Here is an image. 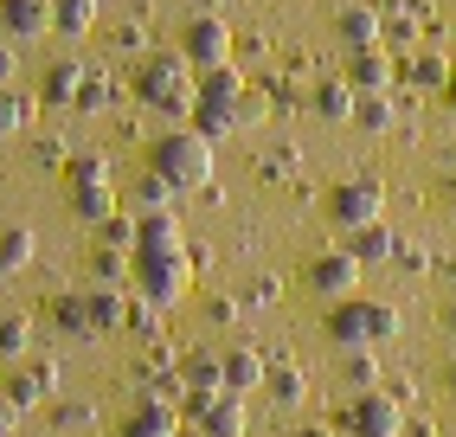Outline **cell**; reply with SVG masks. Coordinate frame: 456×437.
Here are the masks:
<instances>
[{"label":"cell","instance_id":"1","mask_svg":"<svg viewBox=\"0 0 456 437\" xmlns=\"http://www.w3.org/2000/svg\"><path fill=\"white\" fill-rule=\"evenodd\" d=\"M148 174H161L174 194H200V186L212 180V136H200V129L155 136V148H148Z\"/></svg>","mask_w":456,"mask_h":437},{"label":"cell","instance_id":"2","mask_svg":"<svg viewBox=\"0 0 456 437\" xmlns=\"http://www.w3.org/2000/svg\"><path fill=\"white\" fill-rule=\"evenodd\" d=\"M135 97L148 110H161V116H193L200 110V84H193V65L187 58H148V65H135Z\"/></svg>","mask_w":456,"mask_h":437},{"label":"cell","instance_id":"3","mask_svg":"<svg viewBox=\"0 0 456 437\" xmlns=\"http://www.w3.org/2000/svg\"><path fill=\"white\" fill-rule=\"evenodd\" d=\"M399 334V309L392 302H367V296H347V302H334V316H328V341L334 348H379V341Z\"/></svg>","mask_w":456,"mask_h":437},{"label":"cell","instance_id":"4","mask_svg":"<svg viewBox=\"0 0 456 437\" xmlns=\"http://www.w3.org/2000/svg\"><path fill=\"white\" fill-rule=\"evenodd\" d=\"M65 200L77 206V218H90V226L116 218V186H110V161H103V154H71V168H65Z\"/></svg>","mask_w":456,"mask_h":437},{"label":"cell","instance_id":"5","mask_svg":"<svg viewBox=\"0 0 456 437\" xmlns=\"http://www.w3.org/2000/svg\"><path fill=\"white\" fill-rule=\"evenodd\" d=\"M379 218H386V186L373 174H354L341 186H328V226L341 238L360 232V226H379Z\"/></svg>","mask_w":456,"mask_h":437},{"label":"cell","instance_id":"6","mask_svg":"<svg viewBox=\"0 0 456 437\" xmlns=\"http://www.w3.org/2000/svg\"><path fill=\"white\" fill-rule=\"evenodd\" d=\"M135 290L142 302L174 309L187 296V251H135Z\"/></svg>","mask_w":456,"mask_h":437},{"label":"cell","instance_id":"7","mask_svg":"<svg viewBox=\"0 0 456 437\" xmlns=\"http://www.w3.org/2000/svg\"><path fill=\"white\" fill-rule=\"evenodd\" d=\"M180 58H187L193 71L232 65V26H225L219 13H193L187 26H180Z\"/></svg>","mask_w":456,"mask_h":437},{"label":"cell","instance_id":"8","mask_svg":"<svg viewBox=\"0 0 456 437\" xmlns=\"http://www.w3.org/2000/svg\"><path fill=\"white\" fill-rule=\"evenodd\" d=\"M309 290L328 296V302H347V296L360 290V258H354V251H322V258L309 264Z\"/></svg>","mask_w":456,"mask_h":437},{"label":"cell","instance_id":"9","mask_svg":"<svg viewBox=\"0 0 456 437\" xmlns=\"http://www.w3.org/2000/svg\"><path fill=\"white\" fill-rule=\"evenodd\" d=\"M354 437H399V399H386V392H360L354 399V412H347Z\"/></svg>","mask_w":456,"mask_h":437},{"label":"cell","instance_id":"10","mask_svg":"<svg viewBox=\"0 0 456 437\" xmlns=\"http://www.w3.org/2000/svg\"><path fill=\"white\" fill-rule=\"evenodd\" d=\"M360 97H386L392 90V58L379 52V45H367V52H347V71H341Z\"/></svg>","mask_w":456,"mask_h":437},{"label":"cell","instance_id":"11","mask_svg":"<svg viewBox=\"0 0 456 437\" xmlns=\"http://www.w3.org/2000/svg\"><path fill=\"white\" fill-rule=\"evenodd\" d=\"M0 33H7V39L52 33V0H0Z\"/></svg>","mask_w":456,"mask_h":437},{"label":"cell","instance_id":"12","mask_svg":"<svg viewBox=\"0 0 456 437\" xmlns=\"http://www.w3.org/2000/svg\"><path fill=\"white\" fill-rule=\"evenodd\" d=\"M347 251L360 258V270H373V264H392V258L405 251V244H399V232H392L386 218H379V226H360V232H347Z\"/></svg>","mask_w":456,"mask_h":437},{"label":"cell","instance_id":"13","mask_svg":"<svg viewBox=\"0 0 456 437\" xmlns=\"http://www.w3.org/2000/svg\"><path fill=\"white\" fill-rule=\"evenodd\" d=\"M200 437H245V405H238V392L200 399Z\"/></svg>","mask_w":456,"mask_h":437},{"label":"cell","instance_id":"14","mask_svg":"<svg viewBox=\"0 0 456 437\" xmlns=\"http://www.w3.org/2000/svg\"><path fill=\"white\" fill-rule=\"evenodd\" d=\"M84 84H90V65L65 58V65H52V71H45V103H58V110L84 103Z\"/></svg>","mask_w":456,"mask_h":437},{"label":"cell","instance_id":"15","mask_svg":"<svg viewBox=\"0 0 456 437\" xmlns=\"http://www.w3.org/2000/svg\"><path fill=\"white\" fill-rule=\"evenodd\" d=\"M354 110H360V90H354L347 78H322V84H315V116H328V122H354Z\"/></svg>","mask_w":456,"mask_h":437},{"label":"cell","instance_id":"16","mask_svg":"<svg viewBox=\"0 0 456 437\" xmlns=\"http://www.w3.org/2000/svg\"><path fill=\"white\" fill-rule=\"evenodd\" d=\"M264 380H270V367H264L251 348H232V354H225V392H257Z\"/></svg>","mask_w":456,"mask_h":437},{"label":"cell","instance_id":"17","mask_svg":"<svg viewBox=\"0 0 456 437\" xmlns=\"http://www.w3.org/2000/svg\"><path fill=\"white\" fill-rule=\"evenodd\" d=\"M7 392L13 405H39V399H52V367H20V373H7Z\"/></svg>","mask_w":456,"mask_h":437},{"label":"cell","instance_id":"18","mask_svg":"<svg viewBox=\"0 0 456 437\" xmlns=\"http://www.w3.org/2000/svg\"><path fill=\"white\" fill-rule=\"evenodd\" d=\"M52 26L65 39H84L90 26H97V0H52Z\"/></svg>","mask_w":456,"mask_h":437},{"label":"cell","instance_id":"19","mask_svg":"<svg viewBox=\"0 0 456 437\" xmlns=\"http://www.w3.org/2000/svg\"><path fill=\"white\" fill-rule=\"evenodd\" d=\"M334 26H341L347 52H367V45H379V13H373V7H347Z\"/></svg>","mask_w":456,"mask_h":437},{"label":"cell","instance_id":"20","mask_svg":"<svg viewBox=\"0 0 456 437\" xmlns=\"http://www.w3.org/2000/svg\"><path fill=\"white\" fill-rule=\"evenodd\" d=\"M129 206H135V218H148V212H174V186H167L161 174H142L135 194H129Z\"/></svg>","mask_w":456,"mask_h":437},{"label":"cell","instance_id":"21","mask_svg":"<svg viewBox=\"0 0 456 437\" xmlns=\"http://www.w3.org/2000/svg\"><path fill=\"white\" fill-rule=\"evenodd\" d=\"M264 392L277 405H302V399H309V380H302L289 360H277V367H270V380H264Z\"/></svg>","mask_w":456,"mask_h":437},{"label":"cell","instance_id":"22","mask_svg":"<svg viewBox=\"0 0 456 437\" xmlns=\"http://www.w3.org/2000/svg\"><path fill=\"white\" fill-rule=\"evenodd\" d=\"M450 71H456V65H450V58H437V52H418L411 65H405V78H411L418 90H450Z\"/></svg>","mask_w":456,"mask_h":437},{"label":"cell","instance_id":"23","mask_svg":"<svg viewBox=\"0 0 456 437\" xmlns=\"http://www.w3.org/2000/svg\"><path fill=\"white\" fill-rule=\"evenodd\" d=\"M142 251H180V218L174 212H148L142 218Z\"/></svg>","mask_w":456,"mask_h":437},{"label":"cell","instance_id":"24","mask_svg":"<svg viewBox=\"0 0 456 437\" xmlns=\"http://www.w3.org/2000/svg\"><path fill=\"white\" fill-rule=\"evenodd\" d=\"M33 251H39V238L26 232V226H7V232H0V270H26V264H33Z\"/></svg>","mask_w":456,"mask_h":437},{"label":"cell","instance_id":"25","mask_svg":"<svg viewBox=\"0 0 456 437\" xmlns=\"http://www.w3.org/2000/svg\"><path fill=\"white\" fill-rule=\"evenodd\" d=\"M97 244H110V251H142V218H103L97 226Z\"/></svg>","mask_w":456,"mask_h":437},{"label":"cell","instance_id":"26","mask_svg":"<svg viewBox=\"0 0 456 437\" xmlns=\"http://www.w3.org/2000/svg\"><path fill=\"white\" fill-rule=\"evenodd\" d=\"M116 437H174V412H167V405H142Z\"/></svg>","mask_w":456,"mask_h":437},{"label":"cell","instance_id":"27","mask_svg":"<svg viewBox=\"0 0 456 437\" xmlns=\"http://www.w3.org/2000/svg\"><path fill=\"white\" fill-rule=\"evenodd\" d=\"M347 386H360V392L379 386V360H373V348H347Z\"/></svg>","mask_w":456,"mask_h":437},{"label":"cell","instance_id":"28","mask_svg":"<svg viewBox=\"0 0 456 437\" xmlns=\"http://www.w3.org/2000/svg\"><path fill=\"white\" fill-rule=\"evenodd\" d=\"M52 316L65 322V334H97V328H90V302H84V296H58Z\"/></svg>","mask_w":456,"mask_h":437},{"label":"cell","instance_id":"29","mask_svg":"<svg viewBox=\"0 0 456 437\" xmlns=\"http://www.w3.org/2000/svg\"><path fill=\"white\" fill-rule=\"evenodd\" d=\"M84 302H90V328H116V322H123V296H116V290H90Z\"/></svg>","mask_w":456,"mask_h":437},{"label":"cell","instance_id":"30","mask_svg":"<svg viewBox=\"0 0 456 437\" xmlns=\"http://www.w3.org/2000/svg\"><path fill=\"white\" fill-rule=\"evenodd\" d=\"M354 122H360V129H373V136H386L392 129V97H360Z\"/></svg>","mask_w":456,"mask_h":437},{"label":"cell","instance_id":"31","mask_svg":"<svg viewBox=\"0 0 456 437\" xmlns=\"http://www.w3.org/2000/svg\"><path fill=\"white\" fill-rule=\"evenodd\" d=\"M52 418H58V425H71V431H84V425H97V405H90V399H58V405H52Z\"/></svg>","mask_w":456,"mask_h":437},{"label":"cell","instance_id":"32","mask_svg":"<svg viewBox=\"0 0 456 437\" xmlns=\"http://www.w3.org/2000/svg\"><path fill=\"white\" fill-rule=\"evenodd\" d=\"M26 129V97H13V84H0V136Z\"/></svg>","mask_w":456,"mask_h":437},{"label":"cell","instance_id":"33","mask_svg":"<svg viewBox=\"0 0 456 437\" xmlns=\"http://www.w3.org/2000/svg\"><path fill=\"white\" fill-rule=\"evenodd\" d=\"M26 341H33V328H26L20 316H7V322H0V360H13V354H26Z\"/></svg>","mask_w":456,"mask_h":437},{"label":"cell","instance_id":"34","mask_svg":"<svg viewBox=\"0 0 456 437\" xmlns=\"http://www.w3.org/2000/svg\"><path fill=\"white\" fill-rule=\"evenodd\" d=\"M103 97H110V90H103V78H90V84H84V103H77V110H97Z\"/></svg>","mask_w":456,"mask_h":437},{"label":"cell","instance_id":"35","mask_svg":"<svg viewBox=\"0 0 456 437\" xmlns=\"http://www.w3.org/2000/svg\"><path fill=\"white\" fill-rule=\"evenodd\" d=\"M13 71H20V58H13V45H0V84H13Z\"/></svg>","mask_w":456,"mask_h":437},{"label":"cell","instance_id":"36","mask_svg":"<svg viewBox=\"0 0 456 437\" xmlns=\"http://www.w3.org/2000/svg\"><path fill=\"white\" fill-rule=\"evenodd\" d=\"M296 437H328V431H322V425H302V431H296Z\"/></svg>","mask_w":456,"mask_h":437},{"label":"cell","instance_id":"37","mask_svg":"<svg viewBox=\"0 0 456 437\" xmlns=\"http://www.w3.org/2000/svg\"><path fill=\"white\" fill-rule=\"evenodd\" d=\"M444 328H450V334H456V302H450V309H444Z\"/></svg>","mask_w":456,"mask_h":437},{"label":"cell","instance_id":"38","mask_svg":"<svg viewBox=\"0 0 456 437\" xmlns=\"http://www.w3.org/2000/svg\"><path fill=\"white\" fill-rule=\"evenodd\" d=\"M444 97H450V110H456V71H450V90H444Z\"/></svg>","mask_w":456,"mask_h":437},{"label":"cell","instance_id":"39","mask_svg":"<svg viewBox=\"0 0 456 437\" xmlns=\"http://www.w3.org/2000/svg\"><path fill=\"white\" fill-rule=\"evenodd\" d=\"M0 386H7V367H0Z\"/></svg>","mask_w":456,"mask_h":437}]
</instances>
